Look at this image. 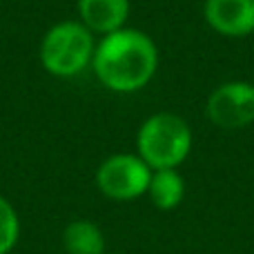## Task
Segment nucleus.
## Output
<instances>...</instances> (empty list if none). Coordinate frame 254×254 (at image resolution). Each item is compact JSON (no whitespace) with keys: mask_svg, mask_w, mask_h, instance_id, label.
Instances as JSON below:
<instances>
[{"mask_svg":"<svg viewBox=\"0 0 254 254\" xmlns=\"http://www.w3.org/2000/svg\"><path fill=\"white\" fill-rule=\"evenodd\" d=\"M92 69L98 83L116 94L140 92L158 69V49L145 31L134 27L107 34L96 43Z\"/></svg>","mask_w":254,"mask_h":254,"instance_id":"obj_1","label":"nucleus"},{"mask_svg":"<svg viewBox=\"0 0 254 254\" xmlns=\"http://www.w3.org/2000/svg\"><path fill=\"white\" fill-rule=\"evenodd\" d=\"M192 152V129L188 121L172 112L145 119L136 134V154L156 170H176Z\"/></svg>","mask_w":254,"mask_h":254,"instance_id":"obj_2","label":"nucleus"},{"mask_svg":"<svg viewBox=\"0 0 254 254\" xmlns=\"http://www.w3.org/2000/svg\"><path fill=\"white\" fill-rule=\"evenodd\" d=\"M96 40L80 20H61L45 31L38 56L45 71L56 78H74L92 65Z\"/></svg>","mask_w":254,"mask_h":254,"instance_id":"obj_3","label":"nucleus"},{"mask_svg":"<svg viewBox=\"0 0 254 254\" xmlns=\"http://www.w3.org/2000/svg\"><path fill=\"white\" fill-rule=\"evenodd\" d=\"M149 181H152V167L138 154H112L96 170V188L105 198L119 203L145 196Z\"/></svg>","mask_w":254,"mask_h":254,"instance_id":"obj_4","label":"nucleus"},{"mask_svg":"<svg viewBox=\"0 0 254 254\" xmlns=\"http://www.w3.org/2000/svg\"><path fill=\"white\" fill-rule=\"evenodd\" d=\"M205 114L221 129H241L254 123V85L248 80L223 83L207 96Z\"/></svg>","mask_w":254,"mask_h":254,"instance_id":"obj_5","label":"nucleus"},{"mask_svg":"<svg viewBox=\"0 0 254 254\" xmlns=\"http://www.w3.org/2000/svg\"><path fill=\"white\" fill-rule=\"evenodd\" d=\"M203 16L216 34L246 38L254 31V0H205Z\"/></svg>","mask_w":254,"mask_h":254,"instance_id":"obj_6","label":"nucleus"},{"mask_svg":"<svg viewBox=\"0 0 254 254\" xmlns=\"http://www.w3.org/2000/svg\"><path fill=\"white\" fill-rule=\"evenodd\" d=\"M80 22L92 34H114L127 27L129 0H76Z\"/></svg>","mask_w":254,"mask_h":254,"instance_id":"obj_7","label":"nucleus"},{"mask_svg":"<svg viewBox=\"0 0 254 254\" xmlns=\"http://www.w3.org/2000/svg\"><path fill=\"white\" fill-rule=\"evenodd\" d=\"M65 254H107V241L98 223L89 219H74L63 230Z\"/></svg>","mask_w":254,"mask_h":254,"instance_id":"obj_8","label":"nucleus"},{"mask_svg":"<svg viewBox=\"0 0 254 254\" xmlns=\"http://www.w3.org/2000/svg\"><path fill=\"white\" fill-rule=\"evenodd\" d=\"M147 196L156 210H161V212L176 210L185 198V181H183V176L179 174V170L152 172Z\"/></svg>","mask_w":254,"mask_h":254,"instance_id":"obj_9","label":"nucleus"},{"mask_svg":"<svg viewBox=\"0 0 254 254\" xmlns=\"http://www.w3.org/2000/svg\"><path fill=\"white\" fill-rule=\"evenodd\" d=\"M20 241V216L9 198L0 194V254L13 252Z\"/></svg>","mask_w":254,"mask_h":254,"instance_id":"obj_10","label":"nucleus"},{"mask_svg":"<svg viewBox=\"0 0 254 254\" xmlns=\"http://www.w3.org/2000/svg\"><path fill=\"white\" fill-rule=\"evenodd\" d=\"M107 254H121V252H107Z\"/></svg>","mask_w":254,"mask_h":254,"instance_id":"obj_11","label":"nucleus"}]
</instances>
